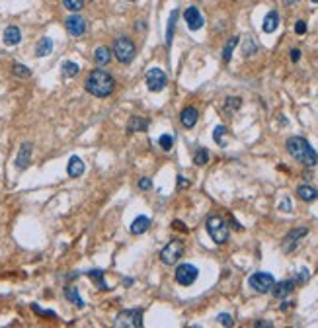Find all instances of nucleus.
Instances as JSON below:
<instances>
[{"label": "nucleus", "instance_id": "f257e3e1", "mask_svg": "<svg viewBox=\"0 0 318 328\" xmlns=\"http://www.w3.org/2000/svg\"><path fill=\"white\" fill-rule=\"evenodd\" d=\"M84 86H86V92L96 96V98H107L115 90V78L107 70L96 68L88 74Z\"/></svg>", "mask_w": 318, "mask_h": 328}, {"label": "nucleus", "instance_id": "f03ea898", "mask_svg": "<svg viewBox=\"0 0 318 328\" xmlns=\"http://www.w3.org/2000/svg\"><path fill=\"white\" fill-rule=\"evenodd\" d=\"M285 147H287V153L295 161L303 163L305 166H309V168H315L317 166L318 163L317 151L311 147V143L305 137H291V139H287Z\"/></svg>", "mask_w": 318, "mask_h": 328}, {"label": "nucleus", "instance_id": "7ed1b4c3", "mask_svg": "<svg viewBox=\"0 0 318 328\" xmlns=\"http://www.w3.org/2000/svg\"><path fill=\"white\" fill-rule=\"evenodd\" d=\"M205 227H207L209 236L213 238V242H217V244H224L228 240V236H230L228 227H226V223H224V219L221 215H209Z\"/></svg>", "mask_w": 318, "mask_h": 328}, {"label": "nucleus", "instance_id": "20e7f679", "mask_svg": "<svg viewBox=\"0 0 318 328\" xmlns=\"http://www.w3.org/2000/svg\"><path fill=\"white\" fill-rule=\"evenodd\" d=\"M111 55H115V59L119 63H131L133 57H135V43L129 39V37H117L113 41V51Z\"/></svg>", "mask_w": 318, "mask_h": 328}, {"label": "nucleus", "instance_id": "39448f33", "mask_svg": "<svg viewBox=\"0 0 318 328\" xmlns=\"http://www.w3.org/2000/svg\"><path fill=\"white\" fill-rule=\"evenodd\" d=\"M184 256V242L182 240H170L162 250H160V262L166 266H174Z\"/></svg>", "mask_w": 318, "mask_h": 328}, {"label": "nucleus", "instance_id": "423d86ee", "mask_svg": "<svg viewBox=\"0 0 318 328\" xmlns=\"http://www.w3.org/2000/svg\"><path fill=\"white\" fill-rule=\"evenodd\" d=\"M115 327L121 328H141L143 327V311L141 309H129L121 311L115 319Z\"/></svg>", "mask_w": 318, "mask_h": 328}, {"label": "nucleus", "instance_id": "0eeeda50", "mask_svg": "<svg viewBox=\"0 0 318 328\" xmlns=\"http://www.w3.org/2000/svg\"><path fill=\"white\" fill-rule=\"evenodd\" d=\"M273 283H275V279H273V275L267 273V272H256V273L250 275V279H248V285H250L254 291H258V293H267V291H271Z\"/></svg>", "mask_w": 318, "mask_h": 328}, {"label": "nucleus", "instance_id": "6e6552de", "mask_svg": "<svg viewBox=\"0 0 318 328\" xmlns=\"http://www.w3.org/2000/svg\"><path fill=\"white\" fill-rule=\"evenodd\" d=\"M197 275H199V270H197L193 264H180V266L176 268V281H178L180 285H184V287L193 285L195 279H197Z\"/></svg>", "mask_w": 318, "mask_h": 328}, {"label": "nucleus", "instance_id": "1a4fd4ad", "mask_svg": "<svg viewBox=\"0 0 318 328\" xmlns=\"http://www.w3.org/2000/svg\"><path fill=\"white\" fill-rule=\"evenodd\" d=\"M166 84H168V76H166V72L162 68L155 66V68H151L147 72V88L151 92H162Z\"/></svg>", "mask_w": 318, "mask_h": 328}, {"label": "nucleus", "instance_id": "9d476101", "mask_svg": "<svg viewBox=\"0 0 318 328\" xmlns=\"http://www.w3.org/2000/svg\"><path fill=\"white\" fill-rule=\"evenodd\" d=\"M184 20H186L188 28L193 30V32L201 30V28H203V24H205V20H203V16H201V12H199V8H197V6H190V8H186V12H184Z\"/></svg>", "mask_w": 318, "mask_h": 328}, {"label": "nucleus", "instance_id": "9b49d317", "mask_svg": "<svg viewBox=\"0 0 318 328\" xmlns=\"http://www.w3.org/2000/svg\"><path fill=\"white\" fill-rule=\"evenodd\" d=\"M309 234V229L307 227H301V229H295L291 230L289 234L285 236V240H283V252H293L295 248H297V244H299V240L303 238V236H307Z\"/></svg>", "mask_w": 318, "mask_h": 328}, {"label": "nucleus", "instance_id": "f8f14e48", "mask_svg": "<svg viewBox=\"0 0 318 328\" xmlns=\"http://www.w3.org/2000/svg\"><path fill=\"white\" fill-rule=\"evenodd\" d=\"M64 26H66V32L70 33V35H74V37H80V35H84V32H86V22L80 16H68L66 22H64Z\"/></svg>", "mask_w": 318, "mask_h": 328}, {"label": "nucleus", "instance_id": "ddd939ff", "mask_svg": "<svg viewBox=\"0 0 318 328\" xmlns=\"http://www.w3.org/2000/svg\"><path fill=\"white\" fill-rule=\"evenodd\" d=\"M295 285H297V281H295V279H283V281H279V283H273L271 293H273L275 299H285L287 295H291V293H293Z\"/></svg>", "mask_w": 318, "mask_h": 328}, {"label": "nucleus", "instance_id": "4468645a", "mask_svg": "<svg viewBox=\"0 0 318 328\" xmlns=\"http://www.w3.org/2000/svg\"><path fill=\"white\" fill-rule=\"evenodd\" d=\"M30 161H32V143H24L20 147L18 157H16V168L18 170H26Z\"/></svg>", "mask_w": 318, "mask_h": 328}, {"label": "nucleus", "instance_id": "2eb2a0df", "mask_svg": "<svg viewBox=\"0 0 318 328\" xmlns=\"http://www.w3.org/2000/svg\"><path fill=\"white\" fill-rule=\"evenodd\" d=\"M197 119H199V111H197V108H193V106H188V108L180 113V121H182V125H184L186 129H191V127L197 123Z\"/></svg>", "mask_w": 318, "mask_h": 328}, {"label": "nucleus", "instance_id": "dca6fc26", "mask_svg": "<svg viewBox=\"0 0 318 328\" xmlns=\"http://www.w3.org/2000/svg\"><path fill=\"white\" fill-rule=\"evenodd\" d=\"M66 174L70 176V178H78V176H82L84 174V163H82V159L80 157H70L68 159V164H66Z\"/></svg>", "mask_w": 318, "mask_h": 328}, {"label": "nucleus", "instance_id": "f3484780", "mask_svg": "<svg viewBox=\"0 0 318 328\" xmlns=\"http://www.w3.org/2000/svg\"><path fill=\"white\" fill-rule=\"evenodd\" d=\"M277 26H279V14H277L275 10L267 12V14H265V18H264L262 30H264L265 33H273L275 30H277Z\"/></svg>", "mask_w": 318, "mask_h": 328}, {"label": "nucleus", "instance_id": "a211bd4d", "mask_svg": "<svg viewBox=\"0 0 318 328\" xmlns=\"http://www.w3.org/2000/svg\"><path fill=\"white\" fill-rule=\"evenodd\" d=\"M20 41H22V32L16 26H10V28L4 30V43L8 47H16Z\"/></svg>", "mask_w": 318, "mask_h": 328}, {"label": "nucleus", "instance_id": "6ab92c4d", "mask_svg": "<svg viewBox=\"0 0 318 328\" xmlns=\"http://www.w3.org/2000/svg\"><path fill=\"white\" fill-rule=\"evenodd\" d=\"M53 51V39L51 37H41L35 45V55L37 57H47Z\"/></svg>", "mask_w": 318, "mask_h": 328}, {"label": "nucleus", "instance_id": "aec40b11", "mask_svg": "<svg viewBox=\"0 0 318 328\" xmlns=\"http://www.w3.org/2000/svg\"><path fill=\"white\" fill-rule=\"evenodd\" d=\"M151 227V219L147 217V215H139L133 223H131V232L133 234H143V232H147Z\"/></svg>", "mask_w": 318, "mask_h": 328}, {"label": "nucleus", "instance_id": "412c9836", "mask_svg": "<svg viewBox=\"0 0 318 328\" xmlns=\"http://www.w3.org/2000/svg\"><path fill=\"white\" fill-rule=\"evenodd\" d=\"M297 196L301 197L303 201H315L318 197V190L313 188L311 184H303V186L297 188Z\"/></svg>", "mask_w": 318, "mask_h": 328}, {"label": "nucleus", "instance_id": "4be33fe9", "mask_svg": "<svg viewBox=\"0 0 318 328\" xmlns=\"http://www.w3.org/2000/svg\"><path fill=\"white\" fill-rule=\"evenodd\" d=\"M149 127V121L145 117H139V115H133L127 123V133H137V131H147Z\"/></svg>", "mask_w": 318, "mask_h": 328}, {"label": "nucleus", "instance_id": "5701e85b", "mask_svg": "<svg viewBox=\"0 0 318 328\" xmlns=\"http://www.w3.org/2000/svg\"><path fill=\"white\" fill-rule=\"evenodd\" d=\"M86 275L94 281L96 287H98L100 291H107V289H109V287H107V283H106V279H104V272H102V270H90Z\"/></svg>", "mask_w": 318, "mask_h": 328}, {"label": "nucleus", "instance_id": "b1692460", "mask_svg": "<svg viewBox=\"0 0 318 328\" xmlns=\"http://www.w3.org/2000/svg\"><path fill=\"white\" fill-rule=\"evenodd\" d=\"M94 61L98 65H107L109 61H111V51L107 49V47H104V45H100L98 49L94 51Z\"/></svg>", "mask_w": 318, "mask_h": 328}, {"label": "nucleus", "instance_id": "393cba45", "mask_svg": "<svg viewBox=\"0 0 318 328\" xmlns=\"http://www.w3.org/2000/svg\"><path fill=\"white\" fill-rule=\"evenodd\" d=\"M64 297H66V301H70L72 305H76V307H80V309L84 307V299L80 297L76 287H66V289H64Z\"/></svg>", "mask_w": 318, "mask_h": 328}, {"label": "nucleus", "instance_id": "a878e982", "mask_svg": "<svg viewBox=\"0 0 318 328\" xmlns=\"http://www.w3.org/2000/svg\"><path fill=\"white\" fill-rule=\"evenodd\" d=\"M238 39H240L238 35H232V37L228 39V43L224 45V49H223V61L224 63H228V61L232 59V51H234V47L238 45Z\"/></svg>", "mask_w": 318, "mask_h": 328}, {"label": "nucleus", "instance_id": "bb28decb", "mask_svg": "<svg viewBox=\"0 0 318 328\" xmlns=\"http://www.w3.org/2000/svg\"><path fill=\"white\" fill-rule=\"evenodd\" d=\"M78 70H80V66L76 65V63H72V61H64L63 63V76L64 78H72V76H76Z\"/></svg>", "mask_w": 318, "mask_h": 328}, {"label": "nucleus", "instance_id": "cd10ccee", "mask_svg": "<svg viewBox=\"0 0 318 328\" xmlns=\"http://www.w3.org/2000/svg\"><path fill=\"white\" fill-rule=\"evenodd\" d=\"M176 20H178V10H174L170 14V20H168V33H166V45L172 43V37H174V28H176Z\"/></svg>", "mask_w": 318, "mask_h": 328}, {"label": "nucleus", "instance_id": "c85d7f7f", "mask_svg": "<svg viewBox=\"0 0 318 328\" xmlns=\"http://www.w3.org/2000/svg\"><path fill=\"white\" fill-rule=\"evenodd\" d=\"M193 163L197 164V166H203V164H207V163H209V151H207L205 147L197 149V153H195V157H193Z\"/></svg>", "mask_w": 318, "mask_h": 328}, {"label": "nucleus", "instance_id": "c756f323", "mask_svg": "<svg viewBox=\"0 0 318 328\" xmlns=\"http://www.w3.org/2000/svg\"><path fill=\"white\" fill-rule=\"evenodd\" d=\"M12 72H14L18 78H30V76H32V70H30L26 65H20V63H14Z\"/></svg>", "mask_w": 318, "mask_h": 328}, {"label": "nucleus", "instance_id": "7c9ffc66", "mask_svg": "<svg viewBox=\"0 0 318 328\" xmlns=\"http://www.w3.org/2000/svg\"><path fill=\"white\" fill-rule=\"evenodd\" d=\"M63 4L70 12H80L84 8V0H63Z\"/></svg>", "mask_w": 318, "mask_h": 328}, {"label": "nucleus", "instance_id": "2f4dec72", "mask_svg": "<svg viewBox=\"0 0 318 328\" xmlns=\"http://www.w3.org/2000/svg\"><path fill=\"white\" fill-rule=\"evenodd\" d=\"M224 133H226V127H224V125H217V127H215V131H213V139H215V143H217V145H221V147H224V145H226V143H224Z\"/></svg>", "mask_w": 318, "mask_h": 328}, {"label": "nucleus", "instance_id": "473e14b6", "mask_svg": "<svg viewBox=\"0 0 318 328\" xmlns=\"http://www.w3.org/2000/svg\"><path fill=\"white\" fill-rule=\"evenodd\" d=\"M159 145L164 149V151H172V147H174V137H172V135H168V133H166V135H162V137L159 139Z\"/></svg>", "mask_w": 318, "mask_h": 328}, {"label": "nucleus", "instance_id": "72a5a7b5", "mask_svg": "<svg viewBox=\"0 0 318 328\" xmlns=\"http://www.w3.org/2000/svg\"><path fill=\"white\" fill-rule=\"evenodd\" d=\"M240 104H242V100L240 98H226L224 100V111H234V109H238L240 108Z\"/></svg>", "mask_w": 318, "mask_h": 328}, {"label": "nucleus", "instance_id": "f704fd0d", "mask_svg": "<svg viewBox=\"0 0 318 328\" xmlns=\"http://www.w3.org/2000/svg\"><path fill=\"white\" fill-rule=\"evenodd\" d=\"M33 313L35 315H41V317H57V313H53V311H45V309H39L37 305H32Z\"/></svg>", "mask_w": 318, "mask_h": 328}, {"label": "nucleus", "instance_id": "c9c22d12", "mask_svg": "<svg viewBox=\"0 0 318 328\" xmlns=\"http://www.w3.org/2000/svg\"><path fill=\"white\" fill-rule=\"evenodd\" d=\"M217 321H219L223 327H232V317H230V315H226V313H221V315L217 317Z\"/></svg>", "mask_w": 318, "mask_h": 328}, {"label": "nucleus", "instance_id": "e433bc0d", "mask_svg": "<svg viewBox=\"0 0 318 328\" xmlns=\"http://www.w3.org/2000/svg\"><path fill=\"white\" fill-rule=\"evenodd\" d=\"M291 209H293L291 199H289V197H283V201L279 203V211H283V213H291Z\"/></svg>", "mask_w": 318, "mask_h": 328}, {"label": "nucleus", "instance_id": "4c0bfd02", "mask_svg": "<svg viewBox=\"0 0 318 328\" xmlns=\"http://www.w3.org/2000/svg\"><path fill=\"white\" fill-rule=\"evenodd\" d=\"M307 279H309V270H305V268H303V270H301V273L295 277V281H297V283H305Z\"/></svg>", "mask_w": 318, "mask_h": 328}, {"label": "nucleus", "instance_id": "58836bf2", "mask_svg": "<svg viewBox=\"0 0 318 328\" xmlns=\"http://www.w3.org/2000/svg\"><path fill=\"white\" fill-rule=\"evenodd\" d=\"M295 33H299V35H303V33H307V24H305L303 20H299V22L295 24Z\"/></svg>", "mask_w": 318, "mask_h": 328}, {"label": "nucleus", "instance_id": "ea45409f", "mask_svg": "<svg viewBox=\"0 0 318 328\" xmlns=\"http://www.w3.org/2000/svg\"><path fill=\"white\" fill-rule=\"evenodd\" d=\"M139 188H141V190H151V188H153V182H151L149 178H141V180H139Z\"/></svg>", "mask_w": 318, "mask_h": 328}, {"label": "nucleus", "instance_id": "a19ab883", "mask_svg": "<svg viewBox=\"0 0 318 328\" xmlns=\"http://www.w3.org/2000/svg\"><path fill=\"white\" fill-rule=\"evenodd\" d=\"M254 51H256L254 41H252V39H248V41H246V47H244V55H252Z\"/></svg>", "mask_w": 318, "mask_h": 328}, {"label": "nucleus", "instance_id": "79ce46f5", "mask_svg": "<svg viewBox=\"0 0 318 328\" xmlns=\"http://www.w3.org/2000/svg\"><path fill=\"white\" fill-rule=\"evenodd\" d=\"M299 59H301V51H299V49H293V51H291V61L297 63Z\"/></svg>", "mask_w": 318, "mask_h": 328}, {"label": "nucleus", "instance_id": "37998d69", "mask_svg": "<svg viewBox=\"0 0 318 328\" xmlns=\"http://www.w3.org/2000/svg\"><path fill=\"white\" fill-rule=\"evenodd\" d=\"M188 186H190V182L184 176H178V188H188Z\"/></svg>", "mask_w": 318, "mask_h": 328}, {"label": "nucleus", "instance_id": "c03bdc74", "mask_svg": "<svg viewBox=\"0 0 318 328\" xmlns=\"http://www.w3.org/2000/svg\"><path fill=\"white\" fill-rule=\"evenodd\" d=\"M174 227H176L178 230H188L186 229V225H184V223H180V221H174Z\"/></svg>", "mask_w": 318, "mask_h": 328}, {"label": "nucleus", "instance_id": "a18cd8bd", "mask_svg": "<svg viewBox=\"0 0 318 328\" xmlns=\"http://www.w3.org/2000/svg\"><path fill=\"white\" fill-rule=\"evenodd\" d=\"M293 305H295V303H289V301H287V303H283V305H281V309H283V311H287V309H291Z\"/></svg>", "mask_w": 318, "mask_h": 328}, {"label": "nucleus", "instance_id": "49530a36", "mask_svg": "<svg viewBox=\"0 0 318 328\" xmlns=\"http://www.w3.org/2000/svg\"><path fill=\"white\" fill-rule=\"evenodd\" d=\"M256 327H271V323H256Z\"/></svg>", "mask_w": 318, "mask_h": 328}, {"label": "nucleus", "instance_id": "de8ad7c7", "mask_svg": "<svg viewBox=\"0 0 318 328\" xmlns=\"http://www.w3.org/2000/svg\"><path fill=\"white\" fill-rule=\"evenodd\" d=\"M313 2H315V4H318V0H313Z\"/></svg>", "mask_w": 318, "mask_h": 328}, {"label": "nucleus", "instance_id": "09e8293b", "mask_svg": "<svg viewBox=\"0 0 318 328\" xmlns=\"http://www.w3.org/2000/svg\"><path fill=\"white\" fill-rule=\"evenodd\" d=\"M129 2H133V0H129Z\"/></svg>", "mask_w": 318, "mask_h": 328}]
</instances>
